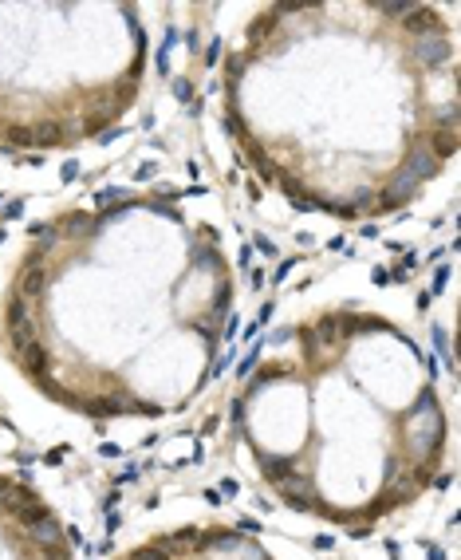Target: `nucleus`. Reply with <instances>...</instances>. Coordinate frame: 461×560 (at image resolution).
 <instances>
[{"label":"nucleus","mask_w":461,"mask_h":560,"mask_svg":"<svg viewBox=\"0 0 461 560\" xmlns=\"http://www.w3.org/2000/svg\"><path fill=\"white\" fill-rule=\"evenodd\" d=\"M115 560H276V552L237 525H185L146 536Z\"/></svg>","instance_id":"nucleus-4"},{"label":"nucleus","mask_w":461,"mask_h":560,"mask_svg":"<svg viewBox=\"0 0 461 560\" xmlns=\"http://www.w3.org/2000/svg\"><path fill=\"white\" fill-rule=\"evenodd\" d=\"M233 293L209 221L158 197H122L36 229L0 336L16 371L67 411L170 414L209 383Z\"/></svg>","instance_id":"nucleus-2"},{"label":"nucleus","mask_w":461,"mask_h":560,"mask_svg":"<svg viewBox=\"0 0 461 560\" xmlns=\"http://www.w3.org/2000/svg\"><path fill=\"white\" fill-rule=\"evenodd\" d=\"M453 51L426 4H268L225 60V126L296 206L394 213L458 150Z\"/></svg>","instance_id":"nucleus-1"},{"label":"nucleus","mask_w":461,"mask_h":560,"mask_svg":"<svg viewBox=\"0 0 461 560\" xmlns=\"http://www.w3.org/2000/svg\"><path fill=\"white\" fill-rule=\"evenodd\" d=\"M237 434L276 501L347 533L430 493L449 450L418 340L371 308H319L280 328L237 395Z\"/></svg>","instance_id":"nucleus-3"}]
</instances>
